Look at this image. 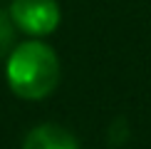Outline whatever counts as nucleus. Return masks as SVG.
I'll return each instance as SVG.
<instances>
[{
    "label": "nucleus",
    "instance_id": "f257e3e1",
    "mask_svg": "<svg viewBox=\"0 0 151 149\" xmlns=\"http://www.w3.org/2000/svg\"><path fill=\"white\" fill-rule=\"evenodd\" d=\"M10 90L22 99H45L60 82V60L40 40L15 45L5 67Z\"/></svg>",
    "mask_w": 151,
    "mask_h": 149
},
{
    "label": "nucleus",
    "instance_id": "7ed1b4c3",
    "mask_svg": "<svg viewBox=\"0 0 151 149\" xmlns=\"http://www.w3.org/2000/svg\"><path fill=\"white\" fill-rule=\"evenodd\" d=\"M22 149H79L72 132L60 124H37L22 142Z\"/></svg>",
    "mask_w": 151,
    "mask_h": 149
},
{
    "label": "nucleus",
    "instance_id": "20e7f679",
    "mask_svg": "<svg viewBox=\"0 0 151 149\" xmlns=\"http://www.w3.org/2000/svg\"><path fill=\"white\" fill-rule=\"evenodd\" d=\"M12 47H15V25H12L10 15L0 10V60L10 55Z\"/></svg>",
    "mask_w": 151,
    "mask_h": 149
},
{
    "label": "nucleus",
    "instance_id": "f03ea898",
    "mask_svg": "<svg viewBox=\"0 0 151 149\" xmlns=\"http://www.w3.org/2000/svg\"><path fill=\"white\" fill-rule=\"evenodd\" d=\"M60 5L57 0H12L10 20L17 30L35 37L50 35L60 25Z\"/></svg>",
    "mask_w": 151,
    "mask_h": 149
}]
</instances>
